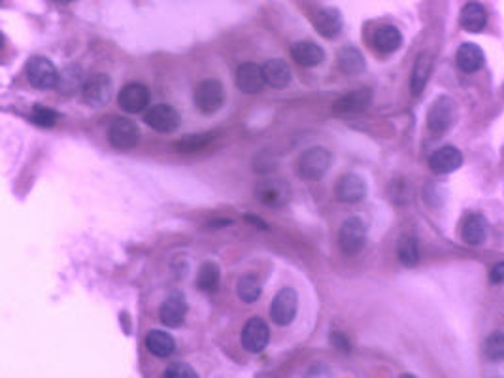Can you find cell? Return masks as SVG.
I'll use <instances>...</instances> for the list:
<instances>
[{
	"instance_id": "cell-1",
	"label": "cell",
	"mask_w": 504,
	"mask_h": 378,
	"mask_svg": "<svg viewBox=\"0 0 504 378\" xmlns=\"http://www.w3.org/2000/svg\"><path fill=\"white\" fill-rule=\"evenodd\" d=\"M333 157L325 148H310L297 161V172L305 180H321L327 174Z\"/></svg>"
},
{
	"instance_id": "cell-2",
	"label": "cell",
	"mask_w": 504,
	"mask_h": 378,
	"mask_svg": "<svg viewBox=\"0 0 504 378\" xmlns=\"http://www.w3.org/2000/svg\"><path fill=\"white\" fill-rule=\"evenodd\" d=\"M364 243H367V224L363 218L359 216L348 218L338 233V246L342 252L350 255L357 254L359 250H363Z\"/></svg>"
},
{
	"instance_id": "cell-3",
	"label": "cell",
	"mask_w": 504,
	"mask_h": 378,
	"mask_svg": "<svg viewBox=\"0 0 504 378\" xmlns=\"http://www.w3.org/2000/svg\"><path fill=\"white\" fill-rule=\"evenodd\" d=\"M255 197L263 202L264 207L280 208L283 205H288L289 199H291V189H289V183H285L283 180L269 178V180H263L255 185Z\"/></svg>"
},
{
	"instance_id": "cell-4",
	"label": "cell",
	"mask_w": 504,
	"mask_h": 378,
	"mask_svg": "<svg viewBox=\"0 0 504 378\" xmlns=\"http://www.w3.org/2000/svg\"><path fill=\"white\" fill-rule=\"evenodd\" d=\"M225 91L221 82L217 80H204L195 89V106L202 114H214L223 106Z\"/></svg>"
},
{
	"instance_id": "cell-5",
	"label": "cell",
	"mask_w": 504,
	"mask_h": 378,
	"mask_svg": "<svg viewBox=\"0 0 504 378\" xmlns=\"http://www.w3.org/2000/svg\"><path fill=\"white\" fill-rule=\"evenodd\" d=\"M27 76L36 89H51L59 83V72L46 57H32L27 63Z\"/></svg>"
},
{
	"instance_id": "cell-6",
	"label": "cell",
	"mask_w": 504,
	"mask_h": 378,
	"mask_svg": "<svg viewBox=\"0 0 504 378\" xmlns=\"http://www.w3.org/2000/svg\"><path fill=\"white\" fill-rule=\"evenodd\" d=\"M108 140L116 150H133L140 140V129L133 119L119 118L110 125Z\"/></svg>"
},
{
	"instance_id": "cell-7",
	"label": "cell",
	"mask_w": 504,
	"mask_h": 378,
	"mask_svg": "<svg viewBox=\"0 0 504 378\" xmlns=\"http://www.w3.org/2000/svg\"><path fill=\"white\" fill-rule=\"evenodd\" d=\"M297 307H299L297 291L285 288L274 297V301L270 305V318L276 325H282V327L289 325L297 316Z\"/></svg>"
},
{
	"instance_id": "cell-8",
	"label": "cell",
	"mask_w": 504,
	"mask_h": 378,
	"mask_svg": "<svg viewBox=\"0 0 504 378\" xmlns=\"http://www.w3.org/2000/svg\"><path fill=\"white\" fill-rule=\"evenodd\" d=\"M270 341V329L269 325L264 324V319L252 318L247 319V324L242 329V346L252 352V354H259L269 346Z\"/></svg>"
},
{
	"instance_id": "cell-9",
	"label": "cell",
	"mask_w": 504,
	"mask_h": 378,
	"mask_svg": "<svg viewBox=\"0 0 504 378\" xmlns=\"http://www.w3.org/2000/svg\"><path fill=\"white\" fill-rule=\"evenodd\" d=\"M144 121L157 133H174L180 127V114L171 104H155L147 110Z\"/></svg>"
},
{
	"instance_id": "cell-10",
	"label": "cell",
	"mask_w": 504,
	"mask_h": 378,
	"mask_svg": "<svg viewBox=\"0 0 504 378\" xmlns=\"http://www.w3.org/2000/svg\"><path fill=\"white\" fill-rule=\"evenodd\" d=\"M119 108L127 114H138L149 104V89L142 83H127L118 94Z\"/></svg>"
},
{
	"instance_id": "cell-11",
	"label": "cell",
	"mask_w": 504,
	"mask_h": 378,
	"mask_svg": "<svg viewBox=\"0 0 504 378\" xmlns=\"http://www.w3.org/2000/svg\"><path fill=\"white\" fill-rule=\"evenodd\" d=\"M83 99L89 106H104L111 97V80L106 74H94L85 80L82 87Z\"/></svg>"
},
{
	"instance_id": "cell-12",
	"label": "cell",
	"mask_w": 504,
	"mask_h": 378,
	"mask_svg": "<svg viewBox=\"0 0 504 378\" xmlns=\"http://www.w3.org/2000/svg\"><path fill=\"white\" fill-rule=\"evenodd\" d=\"M336 199L348 205L361 202L367 197V182L359 174H344L334 188Z\"/></svg>"
},
{
	"instance_id": "cell-13",
	"label": "cell",
	"mask_w": 504,
	"mask_h": 378,
	"mask_svg": "<svg viewBox=\"0 0 504 378\" xmlns=\"http://www.w3.org/2000/svg\"><path fill=\"white\" fill-rule=\"evenodd\" d=\"M453 121V102L448 97H440L429 110L427 125L433 135H442L450 129Z\"/></svg>"
},
{
	"instance_id": "cell-14",
	"label": "cell",
	"mask_w": 504,
	"mask_h": 378,
	"mask_svg": "<svg viewBox=\"0 0 504 378\" xmlns=\"http://www.w3.org/2000/svg\"><path fill=\"white\" fill-rule=\"evenodd\" d=\"M185 314H188V301H185V297L182 293L174 291L161 305L159 318L168 327H180L183 324V319H185Z\"/></svg>"
},
{
	"instance_id": "cell-15",
	"label": "cell",
	"mask_w": 504,
	"mask_h": 378,
	"mask_svg": "<svg viewBox=\"0 0 504 378\" xmlns=\"http://www.w3.org/2000/svg\"><path fill=\"white\" fill-rule=\"evenodd\" d=\"M372 101V91L370 89H355L352 93L344 94L333 104V110L340 116H355L367 110Z\"/></svg>"
},
{
	"instance_id": "cell-16",
	"label": "cell",
	"mask_w": 504,
	"mask_h": 378,
	"mask_svg": "<svg viewBox=\"0 0 504 378\" xmlns=\"http://www.w3.org/2000/svg\"><path fill=\"white\" fill-rule=\"evenodd\" d=\"M264 83H266V80H264L263 66L253 65V63H244V65L238 66V71H236V87L240 89L242 93H259Z\"/></svg>"
},
{
	"instance_id": "cell-17",
	"label": "cell",
	"mask_w": 504,
	"mask_h": 378,
	"mask_svg": "<svg viewBox=\"0 0 504 378\" xmlns=\"http://www.w3.org/2000/svg\"><path fill=\"white\" fill-rule=\"evenodd\" d=\"M461 165H463V154L453 146H444V148L436 150L429 159L431 171L436 174H448V172L457 171Z\"/></svg>"
},
{
	"instance_id": "cell-18",
	"label": "cell",
	"mask_w": 504,
	"mask_h": 378,
	"mask_svg": "<svg viewBox=\"0 0 504 378\" xmlns=\"http://www.w3.org/2000/svg\"><path fill=\"white\" fill-rule=\"evenodd\" d=\"M314 29L325 38H334L342 30V16L336 8H323L314 18Z\"/></svg>"
},
{
	"instance_id": "cell-19",
	"label": "cell",
	"mask_w": 504,
	"mask_h": 378,
	"mask_svg": "<svg viewBox=\"0 0 504 378\" xmlns=\"http://www.w3.org/2000/svg\"><path fill=\"white\" fill-rule=\"evenodd\" d=\"M263 72L266 83L276 89L288 87L289 82H291V68H289L288 63L282 59L266 61L263 66Z\"/></svg>"
},
{
	"instance_id": "cell-20",
	"label": "cell",
	"mask_w": 504,
	"mask_h": 378,
	"mask_svg": "<svg viewBox=\"0 0 504 378\" xmlns=\"http://www.w3.org/2000/svg\"><path fill=\"white\" fill-rule=\"evenodd\" d=\"M457 66L467 74H472V72H478L484 66V51H481L480 46L476 44H463V46L457 49Z\"/></svg>"
},
{
	"instance_id": "cell-21",
	"label": "cell",
	"mask_w": 504,
	"mask_h": 378,
	"mask_svg": "<svg viewBox=\"0 0 504 378\" xmlns=\"http://www.w3.org/2000/svg\"><path fill=\"white\" fill-rule=\"evenodd\" d=\"M291 57L300 66H316L321 63L325 54H323V47L314 42H299L291 47Z\"/></svg>"
},
{
	"instance_id": "cell-22",
	"label": "cell",
	"mask_w": 504,
	"mask_h": 378,
	"mask_svg": "<svg viewBox=\"0 0 504 378\" xmlns=\"http://www.w3.org/2000/svg\"><path fill=\"white\" fill-rule=\"evenodd\" d=\"M402 44V35L393 25H383L374 32V47L380 54H393Z\"/></svg>"
},
{
	"instance_id": "cell-23",
	"label": "cell",
	"mask_w": 504,
	"mask_h": 378,
	"mask_svg": "<svg viewBox=\"0 0 504 378\" xmlns=\"http://www.w3.org/2000/svg\"><path fill=\"white\" fill-rule=\"evenodd\" d=\"M465 243L478 246L487 238V221L481 214H470L469 218L463 221V229H461Z\"/></svg>"
},
{
	"instance_id": "cell-24",
	"label": "cell",
	"mask_w": 504,
	"mask_h": 378,
	"mask_svg": "<svg viewBox=\"0 0 504 378\" xmlns=\"http://www.w3.org/2000/svg\"><path fill=\"white\" fill-rule=\"evenodd\" d=\"M487 23L486 8L480 2H469L461 12V27L467 32H480Z\"/></svg>"
},
{
	"instance_id": "cell-25",
	"label": "cell",
	"mask_w": 504,
	"mask_h": 378,
	"mask_svg": "<svg viewBox=\"0 0 504 378\" xmlns=\"http://www.w3.org/2000/svg\"><path fill=\"white\" fill-rule=\"evenodd\" d=\"M146 346L155 358H168L176 350V343L166 331H149L146 335Z\"/></svg>"
},
{
	"instance_id": "cell-26",
	"label": "cell",
	"mask_w": 504,
	"mask_h": 378,
	"mask_svg": "<svg viewBox=\"0 0 504 378\" xmlns=\"http://www.w3.org/2000/svg\"><path fill=\"white\" fill-rule=\"evenodd\" d=\"M431 68H433V57L429 54H422L414 63L410 78V91L412 94H419L427 85V80L431 76Z\"/></svg>"
},
{
	"instance_id": "cell-27",
	"label": "cell",
	"mask_w": 504,
	"mask_h": 378,
	"mask_svg": "<svg viewBox=\"0 0 504 378\" xmlns=\"http://www.w3.org/2000/svg\"><path fill=\"white\" fill-rule=\"evenodd\" d=\"M338 66L346 74H359L364 71V57L357 47H342L338 54Z\"/></svg>"
},
{
	"instance_id": "cell-28",
	"label": "cell",
	"mask_w": 504,
	"mask_h": 378,
	"mask_svg": "<svg viewBox=\"0 0 504 378\" xmlns=\"http://www.w3.org/2000/svg\"><path fill=\"white\" fill-rule=\"evenodd\" d=\"M236 293L244 303H255L263 293V286L255 274H244L236 284Z\"/></svg>"
},
{
	"instance_id": "cell-29",
	"label": "cell",
	"mask_w": 504,
	"mask_h": 378,
	"mask_svg": "<svg viewBox=\"0 0 504 378\" xmlns=\"http://www.w3.org/2000/svg\"><path fill=\"white\" fill-rule=\"evenodd\" d=\"M397 255L402 265L416 267L419 261V246L417 240L412 235H405L397 244Z\"/></svg>"
},
{
	"instance_id": "cell-30",
	"label": "cell",
	"mask_w": 504,
	"mask_h": 378,
	"mask_svg": "<svg viewBox=\"0 0 504 378\" xmlns=\"http://www.w3.org/2000/svg\"><path fill=\"white\" fill-rule=\"evenodd\" d=\"M219 267L216 265V263H204V265L200 267L199 271V278H197V286H199V290L206 291V293H211V291L217 290V286H219Z\"/></svg>"
},
{
	"instance_id": "cell-31",
	"label": "cell",
	"mask_w": 504,
	"mask_h": 378,
	"mask_svg": "<svg viewBox=\"0 0 504 378\" xmlns=\"http://www.w3.org/2000/svg\"><path fill=\"white\" fill-rule=\"evenodd\" d=\"M211 140H214L211 135H189L180 138L174 144V148L183 154H193V152H200L202 148H206L208 144H211Z\"/></svg>"
},
{
	"instance_id": "cell-32",
	"label": "cell",
	"mask_w": 504,
	"mask_h": 378,
	"mask_svg": "<svg viewBox=\"0 0 504 378\" xmlns=\"http://www.w3.org/2000/svg\"><path fill=\"white\" fill-rule=\"evenodd\" d=\"M82 83H85L82 78V71H80L78 66H68V68H65V72L59 76L57 87H59V91H63V93L70 94L74 93Z\"/></svg>"
},
{
	"instance_id": "cell-33",
	"label": "cell",
	"mask_w": 504,
	"mask_h": 378,
	"mask_svg": "<svg viewBox=\"0 0 504 378\" xmlns=\"http://www.w3.org/2000/svg\"><path fill=\"white\" fill-rule=\"evenodd\" d=\"M484 352H486L487 360L504 361V333H500V331L491 333V335L486 339Z\"/></svg>"
},
{
	"instance_id": "cell-34",
	"label": "cell",
	"mask_w": 504,
	"mask_h": 378,
	"mask_svg": "<svg viewBox=\"0 0 504 378\" xmlns=\"http://www.w3.org/2000/svg\"><path fill=\"white\" fill-rule=\"evenodd\" d=\"M57 118H59V114L47 106H35L32 108V112H30L32 123H36L38 127H46V129H49V127L57 123Z\"/></svg>"
},
{
	"instance_id": "cell-35",
	"label": "cell",
	"mask_w": 504,
	"mask_h": 378,
	"mask_svg": "<svg viewBox=\"0 0 504 378\" xmlns=\"http://www.w3.org/2000/svg\"><path fill=\"white\" fill-rule=\"evenodd\" d=\"M197 371L193 367L183 363V361H174L164 369V378H195Z\"/></svg>"
},
{
	"instance_id": "cell-36",
	"label": "cell",
	"mask_w": 504,
	"mask_h": 378,
	"mask_svg": "<svg viewBox=\"0 0 504 378\" xmlns=\"http://www.w3.org/2000/svg\"><path fill=\"white\" fill-rule=\"evenodd\" d=\"M331 343L334 344V346H338L340 350H350V341H348V337L344 335V333H338V331H334V333H331Z\"/></svg>"
},
{
	"instance_id": "cell-37",
	"label": "cell",
	"mask_w": 504,
	"mask_h": 378,
	"mask_svg": "<svg viewBox=\"0 0 504 378\" xmlns=\"http://www.w3.org/2000/svg\"><path fill=\"white\" fill-rule=\"evenodd\" d=\"M491 282L493 284H503L504 282V261L497 263L491 269Z\"/></svg>"
},
{
	"instance_id": "cell-38",
	"label": "cell",
	"mask_w": 504,
	"mask_h": 378,
	"mask_svg": "<svg viewBox=\"0 0 504 378\" xmlns=\"http://www.w3.org/2000/svg\"><path fill=\"white\" fill-rule=\"evenodd\" d=\"M246 219L250 221V224H253V225H259V227H263V229H266V225L261 221V218H255V216H246Z\"/></svg>"
},
{
	"instance_id": "cell-39",
	"label": "cell",
	"mask_w": 504,
	"mask_h": 378,
	"mask_svg": "<svg viewBox=\"0 0 504 378\" xmlns=\"http://www.w3.org/2000/svg\"><path fill=\"white\" fill-rule=\"evenodd\" d=\"M57 2H61V4H66V2H72V0H57Z\"/></svg>"
}]
</instances>
